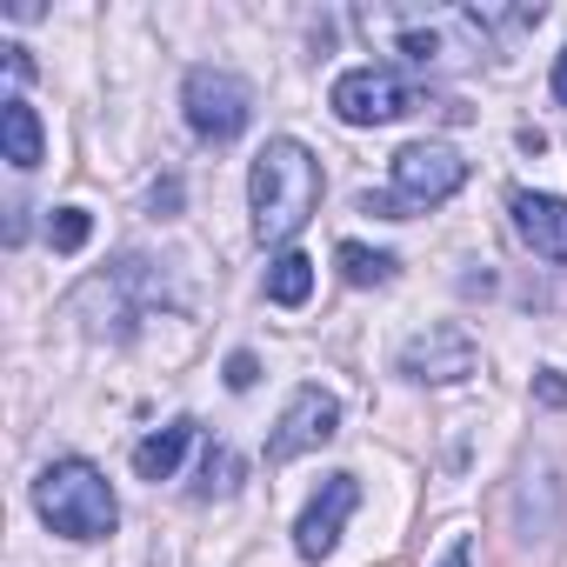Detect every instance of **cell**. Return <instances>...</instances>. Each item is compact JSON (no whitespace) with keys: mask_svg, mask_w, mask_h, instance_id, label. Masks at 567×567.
<instances>
[{"mask_svg":"<svg viewBox=\"0 0 567 567\" xmlns=\"http://www.w3.org/2000/svg\"><path fill=\"white\" fill-rule=\"evenodd\" d=\"M247 200H254V234L267 247H288L321 207V161L301 141H288V134L267 141L254 174H247Z\"/></svg>","mask_w":567,"mask_h":567,"instance_id":"6da1fadb","label":"cell"},{"mask_svg":"<svg viewBox=\"0 0 567 567\" xmlns=\"http://www.w3.org/2000/svg\"><path fill=\"white\" fill-rule=\"evenodd\" d=\"M34 514L61 540H107L114 520H121V501H114V487L94 461L68 454V461H48L34 474Z\"/></svg>","mask_w":567,"mask_h":567,"instance_id":"7a4b0ae2","label":"cell"},{"mask_svg":"<svg viewBox=\"0 0 567 567\" xmlns=\"http://www.w3.org/2000/svg\"><path fill=\"white\" fill-rule=\"evenodd\" d=\"M181 107H187V127L214 147H227L254 127V87L227 68H194L181 81Z\"/></svg>","mask_w":567,"mask_h":567,"instance_id":"3957f363","label":"cell"},{"mask_svg":"<svg viewBox=\"0 0 567 567\" xmlns=\"http://www.w3.org/2000/svg\"><path fill=\"white\" fill-rule=\"evenodd\" d=\"M388 174H394V207L408 214V207H441L447 194H461L467 161H461L454 147H441V141H408V147L388 161Z\"/></svg>","mask_w":567,"mask_h":567,"instance_id":"277c9868","label":"cell"},{"mask_svg":"<svg viewBox=\"0 0 567 567\" xmlns=\"http://www.w3.org/2000/svg\"><path fill=\"white\" fill-rule=\"evenodd\" d=\"M328 107L348 121V127H381V121H401L414 107V87L394 74V68H348L334 87H328Z\"/></svg>","mask_w":567,"mask_h":567,"instance_id":"5b68a950","label":"cell"},{"mask_svg":"<svg viewBox=\"0 0 567 567\" xmlns=\"http://www.w3.org/2000/svg\"><path fill=\"white\" fill-rule=\"evenodd\" d=\"M334 427H341V401L328 388H301L288 401V414H280V427L267 434V461H301V454L328 447Z\"/></svg>","mask_w":567,"mask_h":567,"instance_id":"8992f818","label":"cell"},{"mask_svg":"<svg viewBox=\"0 0 567 567\" xmlns=\"http://www.w3.org/2000/svg\"><path fill=\"white\" fill-rule=\"evenodd\" d=\"M474 368H481V348H474L461 328H427V334H414V341L401 348V374L421 381V388H454V381H467Z\"/></svg>","mask_w":567,"mask_h":567,"instance_id":"52a82bcc","label":"cell"},{"mask_svg":"<svg viewBox=\"0 0 567 567\" xmlns=\"http://www.w3.org/2000/svg\"><path fill=\"white\" fill-rule=\"evenodd\" d=\"M354 507H361V481H354V474H328L321 494H315V501L301 507V520H295L301 560H328V554L341 547V527H348Z\"/></svg>","mask_w":567,"mask_h":567,"instance_id":"ba28073f","label":"cell"},{"mask_svg":"<svg viewBox=\"0 0 567 567\" xmlns=\"http://www.w3.org/2000/svg\"><path fill=\"white\" fill-rule=\"evenodd\" d=\"M507 207H514V234H520L540 260H560V267H567V200H560V194H527V187H520Z\"/></svg>","mask_w":567,"mask_h":567,"instance_id":"9c48e42d","label":"cell"},{"mask_svg":"<svg viewBox=\"0 0 567 567\" xmlns=\"http://www.w3.org/2000/svg\"><path fill=\"white\" fill-rule=\"evenodd\" d=\"M0 141H8V167H41V147H48V134H41V114L21 101V94H8L0 101Z\"/></svg>","mask_w":567,"mask_h":567,"instance_id":"30bf717a","label":"cell"},{"mask_svg":"<svg viewBox=\"0 0 567 567\" xmlns=\"http://www.w3.org/2000/svg\"><path fill=\"white\" fill-rule=\"evenodd\" d=\"M187 441H194V421H187V414H181V421H167V427H154V434L134 447V474H141V481H167V474L181 467Z\"/></svg>","mask_w":567,"mask_h":567,"instance_id":"8fae6325","label":"cell"},{"mask_svg":"<svg viewBox=\"0 0 567 567\" xmlns=\"http://www.w3.org/2000/svg\"><path fill=\"white\" fill-rule=\"evenodd\" d=\"M308 295H315V260L288 247V254L267 267V301H274V308H301Z\"/></svg>","mask_w":567,"mask_h":567,"instance_id":"7c38bea8","label":"cell"},{"mask_svg":"<svg viewBox=\"0 0 567 567\" xmlns=\"http://www.w3.org/2000/svg\"><path fill=\"white\" fill-rule=\"evenodd\" d=\"M394 254H381V247H361V240H341V274H348V288H388L394 280Z\"/></svg>","mask_w":567,"mask_h":567,"instance_id":"4fadbf2b","label":"cell"},{"mask_svg":"<svg viewBox=\"0 0 567 567\" xmlns=\"http://www.w3.org/2000/svg\"><path fill=\"white\" fill-rule=\"evenodd\" d=\"M87 234H94V214H87V207H54V214H48V240H54V254H81Z\"/></svg>","mask_w":567,"mask_h":567,"instance_id":"5bb4252c","label":"cell"},{"mask_svg":"<svg viewBox=\"0 0 567 567\" xmlns=\"http://www.w3.org/2000/svg\"><path fill=\"white\" fill-rule=\"evenodd\" d=\"M234 487H240V454L234 447H207V461H200V501L234 494Z\"/></svg>","mask_w":567,"mask_h":567,"instance_id":"9a60e30c","label":"cell"},{"mask_svg":"<svg viewBox=\"0 0 567 567\" xmlns=\"http://www.w3.org/2000/svg\"><path fill=\"white\" fill-rule=\"evenodd\" d=\"M254 381H260V361H254V354H227V388H234V394H247Z\"/></svg>","mask_w":567,"mask_h":567,"instance_id":"2e32d148","label":"cell"},{"mask_svg":"<svg viewBox=\"0 0 567 567\" xmlns=\"http://www.w3.org/2000/svg\"><path fill=\"white\" fill-rule=\"evenodd\" d=\"M534 388H540V401H547V408H567V374L540 368V381H534Z\"/></svg>","mask_w":567,"mask_h":567,"instance_id":"e0dca14e","label":"cell"},{"mask_svg":"<svg viewBox=\"0 0 567 567\" xmlns=\"http://www.w3.org/2000/svg\"><path fill=\"white\" fill-rule=\"evenodd\" d=\"M174 207H181V181H161L154 187V214H174Z\"/></svg>","mask_w":567,"mask_h":567,"instance_id":"ac0fdd59","label":"cell"},{"mask_svg":"<svg viewBox=\"0 0 567 567\" xmlns=\"http://www.w3.org/2000/svg\"><path fill=\"white\" fill-rule=\"evenodd\" d=\"M0 54H8V74H14V81H28V74H34V61H28V48H0Z\"/></svg>","mask_w":567,"mask_h":567,"instance_id":"d6986e66","label":"cell"},{"mask_svg":"<svg viewBox=\"0 0 567 567\" xmlns=\"http://www.w3.org/2000/svg\"><path fill=\"white\" fill-rule=\"evenodd\" d=\"M554 101H560V107H567V48H560V54H554Z\"/></svg>","mask_w":567,"mask_h":567,"instance_id":"ffe728a7","label":"cell"},{"mask_svg":"<svg viewBox=\"0 0 567 567\" xmlns=\"http://www.w3.org/2000/svg\"><path fill=\"white\" fill-rule=\"evenodd\" d=\"M467 560H474V547H467V540H454V547H447V560H441V567H467Z\"/></svg>","mask_w":567,"mask_h":567,"instance_id":"44dd1931","label":"cell"}]
</instances>
